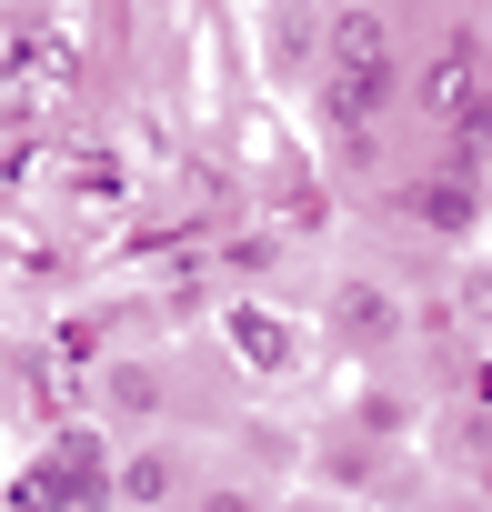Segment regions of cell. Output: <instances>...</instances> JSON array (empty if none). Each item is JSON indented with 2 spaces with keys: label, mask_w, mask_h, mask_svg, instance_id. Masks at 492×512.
<instances>
[{
  "label": "cell",
  "mask_w": 492,
  "mask_h": 512,
  "mask_svg": "<svg viewBox=\"0 0 492 512\" xmlns=\"http://www.w3.org/2000/svg\"><path fill=\"white\" fill-rule=\"evenodd\" d=\"M402 81H412V111L452 141V161L482 171V151H492V51H482L472 31H442Z\"/></svg>",
  "instance_id": "1"
},
{
  "label": "cell",
  "mask_w": 492,
  "mask_h": 512,
  "mask_svg": "<svg viewBox=\"0 0 492 512\" xmlns=\"http://www.w3.org/2000/svg\"><path fill=\"white\" fill-rule=\"evenodd\" d=\"M252 31H262V81H272V91H312L322 31H332L322 0H252Z\"/></svg>",
  "instance_id": "2"
},
{
  "label": "cell",
  "mask_w": 492,
  "mask_h": 512,
  "mask_svg": "<svg viewBox=\"0 0 492 512\" xmlns=\"http://www.w3.org/2000/svg\"><path fill=\"white\" fill-rule=\"evenodd\" d=\"M322 322H332L352 352H392V342L412 332V302H402L392 282H372V272H342V282L322 292Z\"/></svg>",
  "instance_id": "3"
},
{
  "label": "cell",
  "mask_w": 492,
  "mask_h": 512,
  "mask_svg": "<svg viewBox=\"0 0 492 512\" xmlns=\"http://www.w3.org/2000/svg\"><path fill=\"white\" fill-rule=\"evenodd\" d=\"M221 342H231V362L252 372V382H292V372H302V352H312V342H302V322H292V312H272V302H231V312H221Z\"/></svg>",
  "instance_id": "4"
},
{
  "label": "cell",
  "mask_w": 492,
  "mask_h": 512,
  "mask_svg": "<svg viewBox=\"0 0 492 512\" xmlns=\"http://www.w3.org/2000/svg\"><path fill=\"white\" fill-rule=\"evenodd\" d=\"M402 211H412V231H432V241H472V231H482V171H472V161H442V171H422V181L402 191Z\"/></svg>",
  "instance_id": "5"
},
{
  "label": "cell",
  "mask_w": 492,
  "mask_h": 512,
  "mask_svg": "<svg viewBox=\"0 0 492 512\" xmlns=\"http://www.w3.org/2000/svg\"><path fill=\"white\" fill-rule=\"evenodd\" d=\"M181 492V462L171 452H131V462H111V502H171Z\"/></svg>",
  "instance_id": "6"
},
{
  "label": "cell",
  "mask_w": 492,
  "mask_h": 512,
  "mask_svg": "<svg viewBox=\"0 0 492 512\" xmlns=\"http://www.w3.org/2000/svg\"><path fill=\"white\" fill-rule=\"evenodd\" d=\"M101 402H111L121 422H151V412H161V372H151V362H111V372H101Z\"/></svg>",
  "instance_id": "7"
},
{
  "label": "cell",
  "mask_w": 492,
  "mask_h": 512,
  "mask_svg": "<svg viewBox=\"0 0 492 512\" xmlns=\"http://www.w3.org/2000/svg\"><path fill=\"white\" fill-rule=\"evenodd\" d=\"M462 322H492V262L462 272Z\"/></svg>",
  "instance_id": "8"
},
{
  "label": "cell",
  "mask_w": 492,
  "mask_h": 512,
  "mask_svg": "<svg viewBox=\"0 0 492 512\" xmlns=\"http://www.w3.org/2000/svg\"><path fill=\"white\" fill-rule=\"evenodd\" d=\"M472 241H482V262H492V211H482V231H472Z\"/></svg>",
  "instance_id": "9"
}]
</instances>
